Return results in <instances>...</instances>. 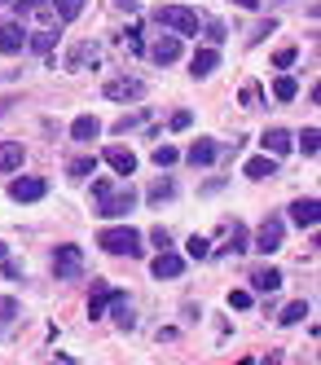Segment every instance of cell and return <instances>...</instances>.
Wrapping results in <instances>:
<instances>
[{
  "mask_svg": "<svg viewBox=\"0 0 321 365\" xmlns=\"http://www.w3.org/2000/svg\"><path fill=\"white\" fill-rule=\"evenodd\" d=\"M97 247H101V251H111V255H132V259L146 251V247H141V233L132 229V225L101 229V233H97Z\"/></svg>",
  "mask_w": 321,
  "mask_h": 365,
  "instance_id": "obj_1",
  "label": "cell"
},
{
  "mask_svg": "<svg viewBox=\"0 0 321 365\" xmlns=\"http://www.w3.org/2000/svg\"><path fill=\"white\" fill-rule=\"evenodd\" d=\"M154 22H158V27H168V31H176V36H198V14L185 9V5L154 9Z\"/></svg>",
  "mask_w": 321,
  "mask_h": 365,
  "instance_id": "obj_2",
  "label": "cell"
},
{
  "mask_svg": "<svg viewBox=\"0 0 321 365\" xmlns=\"http://www.w3.org/2000/svg\"><path fill=\"white\" fill-rule=\"evenodd\" d=\"M132 207H137V190L132 185H123V190H111L101 202H97V216H106V220H119V216H128Z\"/></svg>",
  "mask_w": 321,
  "mask_h": 365,
  "instance_id": "obj_3",
  "label": "cell"
},
{
  "mask_svg": "<svg viewBox=\"0 0 321 365\" xmlns=\"http://www.w3.org/2000/svg\"><path fill=\"white\" fill-rule=\"evenodd\" d=\"M53 273H58V282H75L79 273H84V251L79 247H58L53 251Z\"/></svg>",
  "mask_w": 321,
  "mask_h": 365,
  "instance_id": "obj_4",
  "label": "cell"
},
{
  "mask_svg": "<svg viewBox=\"0 0 321 365\" xmlns=\"http://www.w3.org/2000/svg\"><path fill=\"white\" fill-rule=\"evenodd\" d=\"M49 194V180L44 176H18V180H9V198L14 202H40Z\"/></svg>",
  "mask_w": 321,
  "mask_h": 365,
  "instance_id": "obj_5",
  "label": "cell"
},
{
  "mask_svg": "<svg viewBox=\"0 0 321 365\" xmlns=\"http://www.w3.org/2000/svg\"><path fill=\"white\" fill-rule=\"evenodd\" d=\"M251 251H260V255H273V251H282V220H277V216H269V220L260 225V233H255Z\"/></svg>",
  "mask_w": 321,
  "mask_h": 365,
  "instance_id": "obj_6",
  "label": "cell"
},
{
  "mask_svg": "<svg viewBox=\"0 0 321 365\" xmlns=\"http://www.w3.org/2000/svg\"><path fill=\"white\" fill-rule=\"evenodd\" d=\"M106 97H111V101H141L146 84L132 80V75H123V80H106Z\"/></svg>",
  "mask_w": 321,
  "mask_h": 365,
  "instance_id": "obj_7",
  "label": "cell"
},
{
  "mask_svg": "<svg viewBox=\"0 0 321 365\" xmlns=\"http://www.w3.org/2000/svg\"><path fill=\"white\" fill-rule=\"evenodd\" d=\"M22 48H26V27H22V22H5V27H0V53L18 58Z\"/></svg>",
  "mask_w": 321,
  "mask_h": 365,
  "instance_id": "obj_8",
  "label": "cell"
},
{
  "mask_svg": "<svg viewBox=\"0 0 321 365\" xmlns=\"http://www.w3.org/2000/svg\"><path fill=\"white\" fill-rule=\"evenodd\" d=\"M97 62H101V48H97L93 40L75 44L71 53H66V71H84V66H97Z\"/></svg>",
  "mask_w": 321,
  "mask_h": 365,
  "instance_id": "obj_9",
  "label": "cell"
},
{
  "mask_svg": "<svg viewBox=\"0 0 321 365\" xmlns=\"http://www.w3.org/2000/svg\"><path fill=\"white\" fill-rule=\"evenodd\" d=\"M150 58H154L158 66H172V62L180 58V36H158L154 48H150Z\"/></svg>",
  "mask_w": 321,
  "mask_h": 365,
  "instance_id": "obj_10",
  "label": "cell"
},
{
  "mask_svg": "<svg viewBox=\"0 0 321 365\" xmlns=\"http://www.w3.org/2000/svg\"><path fill=\"white\" fill-rule=\"evenodd\" d=\"M260 141H264V154H273V159H282V154H290V145H295V137H290L286 128H269V133H264Z\"/></svg>",
  "mask_w": 321,
  "mask_h": 365,
  "instance_id": "obj_11",
  "label": "cell"
},
{
  "mask_svg": "<svg viewBox=\"0 0 321 365\" xmlns=\"http://www.w3.org/2000/svg\"><path fill=\"white\" fill-rule=\"evenodd\" d=\"M220 66V53H216V48H198V53H194V62H190V75H194V80H207V75L211 71H216Z\"/></svg>",
  "mask_w": 321,
  "mask_h": 365,
  "instance_id": "obj_12",
  "label": "cell"
},
{
  "mask_svg": "<svg viewBox=\"0 0 321 365\" xmlns=\"http://www.w3.org/2000/svg\"><path fill=\"white\" fill-rule=\"evenodd\" d=\"M106 163H111L119 176H132V172H137V154L123 150V145H111V150H106Z\"/></svg>",
  "mask_w": 321,
  "mask_h": 365,
  "instance_id": "obj_13",
  "label": "cell"
},
{
  "mask_svg": "<svg viewBox=\"0 0 321 365\" xmlns=\"http://www.w3.org/2000/svg\"><path fill=\"white\" fill-rule=\"evenodd\" d=\"M150 269H154V277H158V282H163V277H180V273H185V259H180V255H172V251H158V259H154Z\"/></svg>",
  "mask_w": 321,
  "mask_h": 365,
  "instance_id": "obj_14",
  "label": "cell"
},
{
  "mask_svg": "<svg viewBox=\"0 0 321 365\" xmlns=\"http://www.w3.org/2000/svg\"><path fill=\"white\" fill-rule=\"evenodd\" d=\"M111 299H115L111 286H106V282H93V295H88V317H93V322H97V317H106Z\"/></svg>",
  "mask_w": 321,
  "mask_h": 365,
  "instance_id": "obj_15",
  "label": "cell"
},
{
  "mask_svg": "<svg viewBox=\"0 0 321 365\" xmlns=\"http://www.w3.org/2000/svg\"><path fill=\"white\" fill-rule=\"evenodd\" d=\"M317 212H321L317 198H300L295 207H290V220H295L300 229H312V225H317Z\"/></svg>",
  "mask_w": 321,
  "mask_h": 365,
  "instance_id": "obj_16",
  "label": "cell"
},
{
  "mask_svg": "<svg viewBox=\"0 0 321 365\" xmlns=\"http://www.w3.org/2000/svg\"><path fill=\"white\" fill-rule=\"evenodd\" d=\"M251 180H273L277 176V159L273 154H260V159H247V168H243Z\"/></svg>",
  "mask_w": 321,
  "mask_h": 365,
  "instance_id": "obj_17",
  "label": "cell"
},
{
  "mask_svg": "<svg viewBox=\"0 0 321 365\" xmlns=\"http://www.w3.org/2000/svg\"><path fill=\"white\" fill-rule=\"evenodd\" d=\"M111 317H115V326H119V330H132V326H137V312H132L128 295H119V291H115V299H111Z\"/></svg>",
  "mask_w": 321,
  "mask_h": 365,
  "instance_id": "obj_18",
  "label": "cell"
},
{
  "mask_svg": "<svg viewBox=\"0 0 321 365\" xmlns=\"http://www.w3.org/2000/svg\"><path fill=\"white\" fill-rule=\"evenodd\" d=\"M71 137H75V141H97V137H101V119H97V115H79V119L71 123Z\"/></svg>",
  "mask_w": 321,
  "mask_h": 365,
  "instance_id": "obj_19",
  "label": "cell"
},
{
  "mask_svg": "<svg viewBox=\"0 0 321 365\" xmlns=\"http://www.w3.org/2000/svg\"><path fill=\"white\" fill-rule=\"evenodd\" d=\"M282 286V269H255L251 273V291H260V295H273Z\"/></svg>",
  "mask_w": 321,
  "mask_h": 365,
  "instance_id": "obj_20",
  "label": "cell"
},
{
  "mask_svg": "<svg viewBox=\"0 0 321 365\" xmlns=\"http://www.w3.org/2000/svg\"><path fill=\"white\" fill-rule=\"evenodd\" d=\"M53 44H58V27H40V31H26V48H36V53H53Z\"/></svg>",
  "mask_w": 321,
  "mask_h": 365,
  "instance_id": "obj_21",
  "label": "cell"
},
{
  "mask_svg": "<svg viewBox=\"0 0 321 365\" xmlns=\"http://www.w3.org/2000/svg\"><path fill=\"white\" fill-rule=\"evenodd\" d=\"M216 154H220V145H216V141H194L185 159H190L194 168H207V163H216Z\"/></svg>",
  "mask_w": 321,
  "mask_h": 365,
  "instance_id": "obj_22",
  "label": "cell"
},
{
  "mask_svg": "<svg viewBox=\"0 0 321 365\" xmlns=\"http://www.w3.org/2000/svg\"><path fill=\"white\" fill-rule=\"evenodd\" d=\"M22 159H26L22 141H5V145H0V172H18V168H22Z\"/></svg>",
  "mask_w": 321,
  "mask_h": 365,
  "instance_id": "obj_23",
  "label": "cell"
},
{
  "mask_svg": "<svg viewBox=\"0 0 321 365\" xmlns=\"http://www.w3.org/2000/svg\"><path fill=\"white\" fill-rule=\"evenodd\" d=\"M273 97L277 101H295L300 97V80H295V75H277V80H273Z\"/></svg>",
  "mask_w": 321,
  "mask_h": 365,
  "instance_id": "obj_24",
  "label": "cell"
},
{
  "mask_svg": "<svg viewBox=\"0 0 321 365\" xmlns=\"http://www.w3.org/2000/svg\"><path fill=\"white\" fill-rule=\"evenodd\" d=\"M93 172H97V159H93V154H79V159L66 163V176H75V180H88Z\"/></svg>",
  "mask_w": 321,
  "mask_h": 365,
  "instance_id": "obj_25",
  "label": "cell"
},
{
  "mask_svg": "<svg viewBox=\"0 0 321 365\" xmlns=\"http://www.w3.org/2000/svg\"><path fill=\"white\" fill-rule=\"evenodd\" d=\"M53 14H58V22H75L79 14H84V0H49Z\"/></svg>",
  "mask_w": 321,
  "mask_h": 365,
  "instance_id": "obj_26",
  "label": "cell"
},
{
  "mask_svg": "<svg viewBox=\"0 0 321 365\" xmlns=\"http://www.w3.org/2000/svg\"><path fill=\"white\" fill-rule=\"evenodd\" d=\"M304 317H308V304H304V299L286 304V308L277 312V322H282V326H295V322H304Z\"/></svg>",
  "mask_w": 321,
  "mask_h": 365,
  "instance_id": "obj_27",
  "label": "cell"
},
{
  "mask_svg": "<svg viewBox=\"0 0 321 365\" xmlns=\"http://www.w3.org/2000/svg\"><path fill=\"white\" fill-rule=\"evenodd\" d=\"M229 255H243V251H251V242H247V229L243 225H229V247H225Z\"/></svg>",
  "mask_w": 321,
  "mask_h": 365,
  "instance_id": "obj_28",
  "label": "cell"
},
{
  "mask_svg": "<svg viewBox=\"0 0 321 365\" xmlns=\"http://www.w3.org/2000/svg\"><path fill=\"white\" fill-rule=\"evenodd\" d=\"M238 101H243V110H260V106H264V93H260V84H243Z\"/></svg>",
  "mask_w": 321,
  "mask_h": 365,
  "instance_id": "obj_29",
  "label": "cell"
},
{
  "mask_svg": "<svg viewBox=\"0 0 321 365\" xmlns=\"http://www.w3.org/2000/svg\"><path fill=\"white\" fill-rule=\"evenodd\" d=\"M176 194V180L172 176H163V180H154V185H150V202H168Z\"/></svg>",
  "mask_w": 321,
  "mask_h": 365,
  "instance_id": "obj_30",
  "label": "cell"
},
{
  "mask_svg": "<svg viewBox=\"0 0 321 365\" xmlns=\"http://www.w3.org/2000/svg\"><path fill=\"white\" fill-rule=\"evenodd\" d=\"M295 58H300V48L286 44V48H277V53H273V66H277V71H290V66H295Z\"/></svg>",
  "mask_w": 321,
  "mask_h": 365,
  "instance_id": "obj_31",
  "label": "cell"
},
{
  "mask_svg": "<svg viewBox=\"0 0 321 365\" xmlns=\"http://www.w3.org/2000/svg\"><path fill=\"white\" fill-rule=\"evenodd\" d=\"M176 159H180L176 145H154V163H158V168H172Z\"/></svg>",
  "mask_w": 321,
  "mask_h": 365,
  "instance_id": "obj_32",
  "label": "cell"
},
{
  "mask_svg": "<svg viewBox=\"0 0 321 365\" xmlns=\"http://www.w3.org/2000/svg\"><path fill=\"white\" fill-rule=\"evenodd\" d=\"M14 317H18V299H0V330H5V326H14Z\"/></svg>",
  "mask_w": 321,
  "mask_h": 365,
  "instance_id": "obj_33",
  "label": "cell"
},
{
  "mask_svg": "<svg viewBox=\"0 0 321 365\" xmlns=\"http://www.w3.org/2000/svg\"><path fill=\"white\" fill-rule=\"evenodd\" d=\"M185 251H190V259H207V255H211V242L194 233V238H190V247H185Z\"/></svg>",
  "mask_w": 321,
  "mask_h": 365,
  "instance_id": "obj_34",
  "label": "cell"
},
{
  "mask_svg": "<svg viewBox=\"0 0 321 365\" xmlns=\"http://www.w3.org/2000/svg\"><path fill=\"white\" fill-rule=\"evenodd\" d=\"M317 141H321V133H317V128H304V137H300V145H304V154H308V159H312V154H317Z\"/></svg>",
  "mask_w": 321,
  "mask_h": 365,
  "instance_id": "obj_35",
  "label": "cell"
},
{
  "mask_svg": "<svg viewBox=\"0 0 321 365\" xmlns=\"http://www.w3.org/2000/svg\"><path fill=\"white\" fill-rule=\"evenodd\" d=\"M220 40H225V22H207V44L216 48Z\"/></svg>",
  "mask_w": 321,
  "mask_h": 365,
  "instance_id": "obj_36",
  "label": "cell"
},
{
  "mask_svg": "<svg viewBox=\"0 0 321 365\" xmlns=\"http://www.w3.org/2000/svg\"><path fill=\"white\" fill-rule=\"evenodd\" d=\"M277 31V18H269V22H260V27H255V36H251V44H260L264 36H273Z\"/></svg>",
  "mask_w": 321,
  "mask_h": 365,
  "instance_id": "obj_37",
  "label": "cell"
},
{
  "mask_svg": "<svg viewBox=\"0 0 321 365\" xmlns=\"http://www.w3.org/2000/svg\"><path fill=\"white\" fill-rule=\"evenodd\" d=\"M190 123H194V115H190V110H176V115H172V133H185Z\"/></svg>",
  "mask_w": 321,
  "mask_h": 365,
  "instance_id": "obj_38",
  "label": "cell"
},
{
  "mask_svg": "<svg viewBox=\"0 0 321 365\" xmlns=\"http://www.w3.org/2000/svg\"><path fill=\"white\" fill-rule=\"evenodd\" d=\"M150 242H154L158 251H168V247H172V233H168V229H154V233H150Z\"/></svg>",
  "mask_w": 321,
  "mask_h": 365,
  "instance_id": "obj_39",
  "label": "cell"
},
{
  "mask_svg": "<svg viewBox=\"0 0 321 365\" xmlns=\"http://www.w3.org/2000/svg\"><path fill=\"white\" fill-rule=\"evenodd\" d=\"M229 308H251V291H229Z\"/></svg>",
  "mask_w": 321,
  "mask_h": 365,
  "instance_id": "obj_40",
  "label": "cell"
},
{
  "mask_svg": "<svg viewBox=\"0 0 321 365\" xmlns=\"http://www.w3.org/2000/svg\"><path fill=\"white\" fill-rule=\"evenodd\" d=\"M111 190H115V185H111V180H106V176H97V180H93V198H97V202H101L106 194H111Z\"/></svg>",
  "mask_w": 321,
  "mask_h": 365,
  "instance_id": "obj_41",
  "label": "cell"
},
{
  "mask_svg": "<svg viewBox=\"0 0 321 365\" xmlns=\"http://www.w3.org/2000/svg\"><path fill=\"white\" fill-rule=\"evenodd\" d=\"M14 5H18V14H36V9L49 5V0H14Z\"/></svg>",
  "mask_w": 321,
  "mask_h": 365,
  "instance_id": "obj_42",
  "label": "cell"
},
{
  "mask_svg": "<svg viewBox=\"0 0 321 365\" xmlns=\"http://www.w3.org/2000/svg\"><path fill=\"white\" fill-rule=\"evenodd\" d=\"M0 269H5V277H22V264H18V259H9V255L0 259Z\"/></svg>",
  "mask_w": 321,
  "mask_h": 365,
  "instance_id": "obj_43",
  "label": "cell"
},
{
  "mask_svg": "<svg viewBox=\"0 0 321 365\" xmlns=\"http://www.w3.org/2000/svg\"><path fill=\"white\" fill-rule=\"evenodd\" d=\"M141 123V115H123L119 123H115V133H128V128H137Z\"/></svg>",
  "mask_w": 321,
  "mask_h": 365,
  "instance_id": "obj_44",
  "label": "cell"
},
{
  "mask_svg": "<svg viewBox=\"0 0 321 365\" xmlns=\"http://www.w3.org/2000/svg\"><path fill=\"white\" fill-rule=\"evenodd\" d=\"M115 9H128V14H137V0H115Z\"/></svg>",
  "mask_w": 321,
  "mask_h": 365,
  "instance_id": "obj_45",
  "label": "cell"
},
{
  "mask_svg": "<svg viewBox=\"0 0 321 365\" xmlns=\"http://www.w3.org/2000/svg\"><path fill=\"white\" fill-rule=\"evenodd\" d=\"M238 5H243V9H255V5H260V0H238Z\"/></svg>",
  "mask_w": 321,
  "mask_h": 365,
  "instance_id": "obj_46",
  "label": "cell"
},
{
  "mask_svg": "<svg viewBox=\"0 0 321 365\" xmlns=\"http://www.w3.org/2000/svg\"><path fill=\"white\" fill-rule=\"evenodd\" d=\"M5 255H9V247H5V242H0V259H5Z\"/></svg>",
  "mask_w": 321,
  "mask_h": 365,
  "instance_id": "obj_47",
  "label": "cell"
},
{
  "mask_svg": "<svg viewBox=\"0 0 321 365\" xmlns=\"http://www.w3.org/2000/svg\"><path fill=\"white\" fill-rule=\"evenodd\" d=\"M0 5H14V0H0Z\"/></svg>",
  "mask_w": 321,
  "mask_h": 365,
  "instance_id": "obj_48",
  "label": "cell"
}]
</instances>
